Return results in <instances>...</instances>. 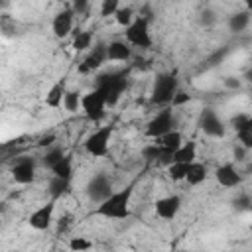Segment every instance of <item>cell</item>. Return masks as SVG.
Here are the masks:
<instances>
[{
  "label": "cell",
  "mask_w": 252,
  "mask_h": 252,
  "mask_svg": "<svg viewBox=\"0 0 252 252\" xmlns=\"http://www.w3.org/2000/svg\"><path fill=\"white\" fill-rule=\"evenodd\" d=\"M128 77H130V69H114L96 77L94 89L104 96L106 106H114L120 100L122 93L128 89Z\"/></svg>",
  "instance_id": "obj_1"
},
{
  "label": "cell",
  "mask_w": 252,
  "mask_h": 252,
  "mask_svg": "<svg viewBox=\"0 0 252 252\" xmlns=\"http://www.w3.org/2000/svg\"><path fill=\"white\" fill-rule=\"evenodd\" d=\"M130 199H132V185L114 191L108 199L96 205L94 215L110 219V220H122L130 217Z\"/></svg>",
  "instance_id": "obj_2"
},
{
  "label": "cell",
  "mask_w": 252,
  "mask_h": 252,
  "mask_svg": "<svg viewBox=\"0 0 252 252\" xmlns=\"http://www.w3.org/2000/svg\"><path fill=\"white\" fill-rule=\"evenodd\" d=\"M177 91H179V81H177V75L173 71L158 73V77L154 79L150 100H152V104H159V106L171 104Z\"/></svg>",
  "instance_id": "obj_3"
},
{
  "label": "cell",
  "mask_w": 252,
  "mask_h": 252,
  "mask_svg": "<svg viewBox=\"0 0 252 252\" xmlns=\"http://www.w3.org/2000/svg\"><path fill=\"white\" fill-rule=\"evenodd\" d=\"M124 35H126V43H130L134 47H140V49H150L152 47L150 20H146L144 16H136L132 26L126 28Z\"/></svg>",
  "instance_id": "obj_4"
},
{
  "label": "cell",
  "mask_w": 252,
  "mask_h": 252,
  "mask_svg": "<svg viewBox=\"0 0 252 252\" xmlns=\"http://www.w3.org/2000/svg\"><path fill=\"white\" fill-rule=\"evenodd\" d=\"M175 124H177V120H175V116H173V110H171V108H163V110H159V112L146 124V136H148V138H154V140H159V138H163L165 134L173 132V130H175Z\"/></svg>",
  "instance_id": "obj_5"
},
{
  "label": "cell",
  "mask_w": 252,
  "mask_h": 252,
  "mask_svg": "<svg viewBox=\"0 0 252 252\" xmlns=\"http://www.w3.org/2000/svg\"><path fill=\"white\" fill-rule=\"evenodd\" d=\"M81 110L85 112V116H87L91 122H98V120H102L104 114H106V100H104V96H102L96 89H93L91 93L83 94Z\"/></svg>",
  "instance_id": "obj_6"
},
{
  "label": "cell",
  "mask_w": 252,
  "mask_h": 252,
  "mask_svg": "<svg viewBox=\"0 0 252 252\" xmlns=\"http://www.w3.org/2000/svg\"><path fill=\"white\" fill-rule=\"evenodd\" d=\"M112 138V126H100L96 128L87 140H85V150L93 158H102L108 152V142Z\"/></svg>",
  "instance_id": "obj_7"
},
{
  "label": "cell",
  "mask_w": 252,
  "mask_h": 252,
  "mask_svg": "<svg viewBox=\"0 0 252 252\" xmlns=\"http://www.w3.org/2000/svg\"><path fill=\"white\" fill-rule=\"evenodd\" d=\"M112 193H114L112 191V181L106 173H96L87 183V197L96 205L102 203L104 199H108Z\"/></svg>",
  "instance_id": "obj_8"
},
{
  "label": "cell",
  "mask_w": 252,
  "mask_h": 252,
  "mask_svg": "<svg viewBox=\"0 0 252 252\" xmlns=\"http://www.w3.org/2000/svg\"><path fill=\"white\" fill-rule=\"evenodd\" d=\"M199 128L211 136V138H224L226 134V124L217 116V112L213 108H205L199 116Z\"/></svg>",
  "instance_id": "obj_9"
},
{
  "label": "cell",
  "mask_w": 252,
  "mask_h": 252,
  "mask_svg": "<svg viewBox=\"0 0 252 252\" xmlns=\"http://www.w3.org/2000/svg\"><path fill=\"white\" fill-rule=\"evenodd\" d=\"M53 215H55V201H47L45 205L37 207L30 217H28V224L33 230H47L53 222Z\"/></svg>",
  "instance_id": "obj_10"
},
{
  "label": "cell",
  "mask_w": 252,
  "mask_h": 252,
  "mask_svg": "<svg viewBox=\"0 0 252 252\" xmlns=\"http://www.w3.org/2000/svg\"><path fill=\"white\" fill-rule=\"evenodd\" d=\"M10 173H12V179H14L16 183H20V185L32 183L33 177H35V161H33V158H28V156H26V158H20V159L12 165Z\"/></svg>",
  "instance_id": "obj_11"
},
{
  "label": "cell",
  "mask_w": 252,
  "mask_h": 252,
  "mask_svg": "<svg viewBox=\"0 0 252 252\" xmlns=\"http://www.w3.org/2000/svg\"><path fill=\"white\" fill-rule=\"evenodd\" d=\"M104 61H108V57H106V43H96V45L89 51V55L85 57V61L79 63L77 71H79L81 75H87V73L98 69Z\"/></svg>",
  "instance_id": "obj_12"
},
{
  "label": "cell",
  "mask_w": 252,
  "mask_h": 252,
  "mask_svg": "<svg viewBox=\"0 0 252 252\" xmlns=\"http://www.w3.org/2000/svg\"><path fill=\"white\" fill-rule=\"evenodd\" d=\"M154 211L159 219L163 220H171L177 217V213L181 211V197L179 195H167V197H161L156 201L154 205Z\"/></svg>",
  "instance_id": "obj_13"
},
{
  "label": "cell",
  "mask_w": 252,
  "mask_h": 252,
  "mask_svg": "<svg viewBox=\"0 0 252 252\" xmlns=\"http://www.w3.org/2000/svg\"><path fill=\"white\" fill-rule=\"evenodd\" d=\"M73 16H75V12L71 10V6L59 10V12L53 16L51 30H53V35H55V37L61 39V37H65V35H69V33L73 32Z\"/></svg>",
  "instance_id": "obj_14"
},
{
  "label": "cell",
  "mask_w": 252,
  "mask_h": 252,
  "mask_svg": "<svg viewBox=\"0 0 252 252\" xmlns=\"http://www.w3.org/2000/svg\"><path fill=\"white\" fill-rule=\"evenodd\" d=\"M215 179L219 185L222 187H238L242 183V175L240 171L232 165V163H222L215 169Z\"/></svg>",
  "instance_id": "obj_15"
},
{
  "label": "cell",
  "mask_w": 252,
  "mask_h": 252,
  "mask_svg": "<svg viewBox=\"0 0 252 252\" xmlns=\"http://www.w3.org/2000/svg\"><path fill=\"white\" fill-rule=\"evenodd\" d=\"M106 57L108 61H130L132 59V47L126 41L114 39L106 43Z\"/></svg>",
  "instance_id": "obj_16"
},
{
  "label": "cell",
  "mask_w": 252,
  "mask_h": 252,
  "mask_svg": "<svg viewBox=\"0 0 252 252\" xmlns=\"http://www.w3.org/2000/svg\"><path fill=\"white\" fill-rule=\"evenodd\" d=\"M65 93H67L65 83H63V81L55 83V85H53V87L47 91V94H45V104H47L49 108H59V106H63Z\"/></svg>",
  "instance_id": "obj_17"
},
{
  "label": "cell",
  "mask_w": 252,
  "mask_h": 252,
  "mask_svg": "<svg viewBox=\"0 0 252 252\" xmlns=\"http://www.w3.org/2000/svg\"><path fill=\"white\" fill-rule=\"evenodd\" d=\"M195 158H197L195 142H185L179 150L173 152V163H193Z\"/></svg>",
  "instance_id": "obj_18"
},
{
  "label": "cell",
  "mask_w": 252,
  "mask_h": 252,
  "mask_svg": "<svg viewBox=\"0 0 252 252\" xmlns=\"http://www.w3.org/2000/svg\"><path fill=\"white\" fill-rule=\"evenodd\" d=\"M69 187H71V181L69 179H63V177H55L51 175L49 183H47V193L53 201H57L59 197H63L65 193H69Z\"/></svg>",
  "instance_id": "obj_19"
},
{
  "label": "cell",
  "mask_w": 252,
  "mask_h": 252,
  "mask_svg": "<svg viewBox=\"0 0 252 252\" xmlns=\"http://www.w3.org/2000/svg\"><path fill=\"white\" fill-rule=\"evenodd\" d=\"M250 16H252V14H250L248 10H240V12L230 14V16H228V30L234 32V33L244 32V30L248 28V24H250Z\"/></svg>",
  "instance_id": "obj_20"
},
{
  "label": "cell",
  "mask_w": 252,
  "mask_h": 252,
  "mask_svg": "<svg viewBox=\"0 0 252 252\" xmlns=\"http://www.w3.org/2000/svg\"><path fill=\"white\" fill-rule=\"evenodd\" d=\"M205 179H207V165L201 163V161H193L191 163V169H189V173L185 177V181L191 187H195V185H201Z\"/></svg>",
  "instance_id": "obj_21"
},
{
  "label": "cell",
  "mask_w": 252,
  "mask_h": 252,
  "mask_svg": "<svg viewBox=\"0 0 252 252\" xmlns=\"http://www.w3.org/2000/svg\"><path fill=\"white\" fill-rule=\"evenodd\" d=\"M158 144H159L163 150H167V152H175V150H179L185 142H183L181 132H179V130H173V132L165 134L163 138H159V140H158Z\"/></svg>",
  "instance_id": "obj_22"
},
{
  "label": "cell",
  "mask_w": 252,
  "mask_h": 252,
  "mask_svg": "<svg viewBox=\"0 0 252 252\" xmlns=\"http://www.w3.org/2000/svg\"><path fill=\"white\" fill-rule=\"evenodd\" d=\"M51 173L55 177H63V179H69L71 181V175H73V158L71 156H65L61 161H57L51 167Z\"/></svg>",
  "instance_id": "obj_23"
},
{
  "label": "cell",
  "mask_w": 252,
  "mask_h": 252,
  "mask_svg": "<svg viewBox=\"0 0 252 252\" xmlns=\"http://www.w3.org/2000/svg\"><path fill=\"white\" fill-rule=\"evenodd\" d=\"M189 169H191V163H171V165L165 167L167 177H169L171 181H185Z\"/></svg>",
  "instance_id": "obj_24"
},
{
  "label": "cell",
  "mask_w": 252,
  "mask_h": 252,
  "mask_svg": "<svg viewBox=\"0 0 252 252\" xmlns=\"http://www.w3.org/2000/svg\"><path fill=\"white\" fill-rule=\"evenodd\" d=\"M236 138H238V144L244 146L246 150H252V114L248 116V120L244 122V126L236 132Z\"/></svg>",
  "instance_id": "obj_25"
},
{
  "label": "cell",
  "mask_w": 252,
  "mask_h": 252,
  "mask_svg": "<svg viewBox=\"0 0 252 252\" xmlns=\"http://www.w3.org/2000/svg\"><path fill=\"white\" fill-rule=\"evenodd\" d=\"M73 49H75V51L93 49V33H91V32H75V37H73Z\"/></svg>",
  "instance_id": "obj_26"
},
{
  "label": "cell",
  "mask_w": 252,
  "mask_h": 252,
  "mask_svg": "<svg viewBox=\"0 0 252 252\" xmlns=\"http://www.w3.org/2000/svg\"><path fill=\"white\" fill-rule=\"evenodd\" d=\"M81 100H83V94H81L79 91L71 89V91H67V93H65L63 106H65V110H67V112H77V110L81 108Z\"/></svg>",
  "instance_id": "obj_27"
},
{
  "label": "cell",
  "mask_w": 252,
  "mask_h": 252,
  "mask_svg": "<svg viewBox=\"0 0 252 252\" xmlns=\"http://www.w3.org/2000/svg\"><path fill=\"white\" fill-rule=\"evenodd\" d=\"M65 156H67V154H63V150H61L59 146H51V148H47V152L43 154V159H41V161H43L45 167L51 169V167H53L57 161H61Z\"/></svg>",
  "instance_id": "obj_28"
},
{
  "label": "cell",
  "mask_w": 252,
  "mask_h": 252,
  "mask_svg": "<svg viewBox=\"0 0 252 252\" xmlns=\"http://www.w3.org/2000/svg\"><path fill=\"white\" fill-rule=\"evenodd\" d=\"M114 20H116V24H118V26L128 28V26H132V22L136 20V16H134V10H132L130 6H120V10L116 12Z\"/></svg>",
  "instance_id": "obj_29"
},
{
  "label": "cell",
  "mask_w": 252,
  "mask_h": 252,
  "mask_svg": "<svg viewBox=\"0 0 252 252\" xmlns=\"http://www.w3.org/2000/svg\"><path fill=\"white\" fill-rule=\"evenodd\" d=\"M93 246V242L87 236H73L69 240V250L71 252H87Z\"/></svg>",
  "instance_id": "obj_30"
},
{
  "label": "cell",
  "mask_w": 252,
  "mask_h": 252,
  "mask_svg": "<svg viewBox=\"0 0 252 252\" xmlns=\"http://www.w3.org/2000/svg\"><path fill=\"white\" fill-rule=\"evenodd\" d=\"M118 10H120L118 0H102L100 4V16H116Z\"/></svg>",
  "instance_id": "obj_31"
},
{
  "label": "cell",
  "mask_w": 252,
  "mask_h": 252,
  "mask_svg": "<svg viewBox=\"0 0 252 252\" xmlns=\"http://www.w3.org/2000/svg\"><path fill=\"white\" fill-rule=\"evenodd\" d=\"M142 156H144L146 159H159V156H161V146H159V144L146 146V148L142 150Z\"/></svg>",
  "instance_id": "obj_32"
},
{
  "label": "cell",
  "mask_w": 252,
  "mask_h": 252,
  "mask_svg": "<svg viewBox=\"0 0 252 252\" xmlns=\"http://www.w3.org/2000/svg\"><path fill=\"white\" fill-rule=\"evenodd\" d=\"M215 22H217V16H215V12H213V10L205 8V10L199 14V24H201V26L209 28V26H213Z\"/></svg>",
  "instance_id": "obj_33"
},
{
  "label": "cell",
  "mask_w": 252,
  "mask_h": 252,
  "mask_svg": "<svg viewBox=\"0 0 252 252\" xmlns=\"http://www.w3.org/2000/svg\"><path fill=\"white\" fill-rule=\"evenodd\" d=\"M250 205H252V199H250L248 195H238V197L232 201V207H234L236 211H248Z\"/></svg>",
  "instance_id": "obj_34"
},
{
  "label": "cell",
  "mask_w": 252,
  "mask_h": 252,
  "mask_svg": "<svg viewBox=\"0 0 252 252\" xmlns=\"http://www.w3.org/2000/svg\"><path fill=\"white\" fill-rule=\"evenodd\" d=\"M248 116H250V114H242V112H240V114H234V116L230 118V122H228L230 128H232L234 132H238V130L244 126V122L248 120Z\"/></svg>",
  "instance_id": "obj_35"
},
{
  "label": "cell",
  "mask_w": 252,
  "mask_h": 252,
  "mask_svg": "<svg viewBox=\"0 0 252 252\" xmlns=\"http://www.w3.org/2000/svg\"><path fill=\"white\" fill-rule=\"evenodd\" d=\"M226 53H228V47H222V49H219V51H215V53H213V55L209 57V61H207V63H209V65L213 67V65H217L219 61H222Z\"/></svg>",
  "instance_id": "obj_36"
},
{
  "label": "cell",
  "mask_w": 252,
  "mask_h": 252,
  "mask_svg": "<svg viewBox=\"0 0 252 252\" xmlns=\"http://www.w3.org/2000/svg\"><path fill=\"white\" fill-rule=\"evenodd\" d=\"M71 215H63L61 219H59V222H57V234H61V232H67V228H69V224H71Z\"/></svg>",
  "instance_id": "obj_37"
},
{
  "label": "cell",
  "mask_w": 252,
  "mask_h": 252,
  "mask_svg": "<svg viewBox=\"0 0 252 252\" xmlns=\"http://www.w3.org/2000/svg\"><path fill=\"white\" fill-rule=\"evenodd\" d=\"M246 152H248V150H246L244 146L236 144V146H234V150H232V158H234L236 161H244V159H246Z\"/></svg>",
  "instance_id": "obj_38"
},
{
  "label": "cell",
  "mask_w": 252,
  "mask_h": 252,
  "mask_svg": "<svg viewBox=\"0 0 252 252\" xmlns=\"http://www.w3.org/2000/svg\"><path fill=\"white\" fill-rule=\"evenodd\" d=\"M185 102H189V94L187 93H183V91H177V94L173 96V106H183Z\"/></svg>",
  "instance_id": "obj_39"
},
{
  "label": "cell",
  "mask_w": 252,
  "mask_h": 252,
  "mask_svg": "<svg viewBox=\"0 0 252 252\" xmlns=\"http://www.w3.org/2000/svg\"><path fill=\"white\" fill-rule=\"evenodd\" d=\"M87 6H89V4H87L85 0H75V2L71 4V10H73L75 14H83V12L87 10Z\"/></svg>",
  "instance_id": "obj_40"
},
{
  "label": "cell",
  "mask_w": 252,
  "mask_h": 252,
  "mask_svg": "<svg viewBox=\"0 0 252 252\" xmlns=\"http://www.w3.org/2000/svg\"><path fill=\"white\" fill-rule=\"evenodd\" d=\"M224 87H228V89H238V87H240V79H238V77H226V79H224Z\"/></svg>",
  "instance_id": "obj_41"
},
{
  "label": "cell",
  "mask_w": 252,
  "mask_h": 252,
  "mask_svg": "<svg viewBox=\"0 0 252 252\" xmlns=\"http://www.w3.org/2000/svg\"><path fill=\"white\" fill-rule=\"evenodd\" d=\"M53 140H55V136H53V134H49V136H45V138H41V140H39V146H41V148H45V146H47V148H51V146H53Z\"/></svg>",
  "instance_id": "obj_42"
},
{
  "label": "cell",
  "mask_w": 252,
  "mask_h": 252,
  "mask_svg": "<svg viewBox=\"0 0 252 252\" xmlns=\"http://www.w3.org/2000/svg\"><path fill=\"white\" fill-rule=\"evenodd\" d=\"M244 79H246V81H250V83H252V69H248V71H246V73H244Z\"/></svg>",
  "instance_id": "obj_43"
},
{
  "label": "cell",
  "mask_w": 252,
  "mask_h": 252,
  "mask_svg": "<svg viewBox=\"0 0 252 252\" xmlns=\"http://www.w3.org/2000/svg\"><path fill=\"white\" fill-rule=\"evenodd\" d=\"M246 10H248V12H252V0H248V2H246Z\"/></svg>",
  "instance_id": "obj_44"
},
{
  "label": "cell",
  "mask_w": 252,
  "mask_h": 252,
  "mask_svg": "<svg viewBox=\"0 0 252 252\" xmlns=\"http://www.w3.org/2000/svg\"><path fill=\"white\" fill-rule=\"evenodd\" d=\"M179 252H187V250H179Z\"/></svg>",
  "instance_id": "obj_45"
}]
</instances>
